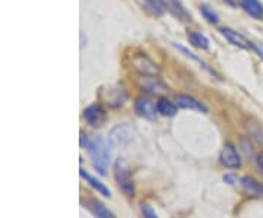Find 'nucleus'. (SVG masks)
<instances>
[{"label": "nucleus", "instance_id": "obj_24", "mask_svg": "<svg viewBox=\"0 0 263 218\" xmlns=\"http://www.w3.org/2000/svg\"><path fill=\"white\" fill-rule=\"evenodd\" d=\"M224 181H226V183H230V185H234L235 181H237V177L233 176V174H226V176H224Z\"/></svg>", "mask_w": 263, "mask_h": 218}, {"label": "nucleus", "instance_id": "obj_16", "mask_svg": "<svg viewBox=\"0 0 263 218\" xmlns=\"http://www.w3.org/2000/svg\"><path fill=\"white\" fill-rule=\"evenodd\" d=\"M142 3H143L145 10H146L149 15H152V16L161 18V16L167 12L165 5H164L162 0H142Z\"/></svg>", "mask_w": 263, "mask_h": 218}, {"label": "nucleus", "instance_id": "obj_11", "mask_svg": "<svg viewBox=\"0 0 263 218\" xmlns=\"http://www.w3.org/2000/svg\"><path fill=\"white\" fill-rule=\"evenodd\" d=\"M219 160H221V164L226 166L227 169H240L241 167V160H240V155L235 150L234 145L231 143H227L226 147L222 148L221 151V155H219Z\"/></svg>", "mask_w": 263, "mask_h": 218}, {"label": "nucleus", "instance_id": "obj_18", "mask_svg": "<svg viewBox=\"0 0 263 218\" xmlns=\"http://www.w3.org/2000/svg\"><path fill=\"white\" fill-rule=\"evenodd\" d=\"M79 174H81V177L88 181V183H89V185H91L97 192H100L101 195H104V196H108V198L111 196V192H110V189H108L104 183H101V181L98 180V179H95V177H92L91 174H88L84 169H81Z\"/></svg>", "mask_w": 263, "mask_h": 218}, {"label": "nucleus", "instance_id": "obj_20", "mask_svg": "<svg viewBox=\"0 0 263 218\" xmlns=\"http://www.w3.org/2000/svg\"><path fill=\"white\" fill-rule=\"evenodd\" d=\"M86 205H88V208L92 211V214H94L97 218H114L113 214L108 211V209L104 207L101 202H98V201L91 199L86 202Z\"/></svg>", "mask_w": 263, "mask_h": 218}, {"label": "nucleus", "instance_id": "obj_4", "mask_svg": "<svg viewBox=\"0 0 263 218\" xmlns=\"http://www.w3.org/2000/svg\"><path fill=\"white\" fill-rule=\"evenodd\" d=\"M101 98L110 107H120L127 100V91L122 85H111L101 91Z\"/></svg>", "mask_w": 263, "mask_h": 218}, {"label": "nucleus", "instance_id": "obj_27", "mask_svg": "<svg viewBox=\"0 0 263 218\" xmlns=\"http://www.w3.org/2000/svg\"><path fill=\"white\" fill-rule=\"evenodd\" d=\"M86 135H85L84 132H81V147H85L86 143H88V141H86V138H85Z\"/></svg>", "mask_w": 263, "mask_h": 218}, {"label": "nucleus", "instance_id": "obj_10", "mask_svg": "<svg viewBox=\"0 0 263 218\" xmlns=\"http://www.w3.org/2000/svg\"><path fill=\"white\" fill-rule=\"evenodd\" d=\"M164 5H165V9L170 12L176 19H179L180 22H192V15L190 12L186 9V6L183 5L181 0H162Z\"/></svg>", "mask_w": 263, "mask_h": 218}, {"label": "nucleus", "instance_id": "obj_14", "mask_svg": "<svg viewBox=\"0 0 263 218\" xmlns=\"http://www.w3.org/2000/svg\"><path fill=\"white\" fill-rule=\"evenodd\" d=\"M238 6L253 19H263V3L260 0H240Z\"/></svg>", "mask_w": 263, "mask_h": 218}, {"label": "nucleus", "instance_id": "obj_6", "mask_svg": "<svg viewBox=\"0 0 263 218\" xmlns=\"http://www.w3.org/2000/svg\"><path fill=\"white\" fill-rule=\"evenodd\" d=\"M133 139V129L127 124H117L111 129L108 135V141L113 147H123L132 142Z\"/></svg>", "mask_w": 263, "mask_h": 218}, {"label": "nucleus", "instance_id": "obj_22", "mask_svg": "<svg viewBox=\"0 0 263 218\" xmlns=\"http://www.w3.org/2000/svg\"><path fill=\"white\" fill-rule=\"evenodd\" d=\"M142 214H143V218H158V215L155 214V211L151 208L149 205L146 204H142Z\"/></svg>", "mask_w": 263, "mask_h": 218}, {"label": "nucleus", "instance_id": "obj_23", "mask_svg": "<svg viewBox=\"0 0 263 218\" xmlns=\"http://www.w3.org/2000/svg\"><path fill=\"white\" fill-rule=\"evenodd\" d=\"M252 50L256 51V55L260 57L263 60V44L262 43H253V46H252Z\"/></svg>", "mask_w": 263, "mask_h": 218}, {"label": "nucleus", "instance_id": "obj_13", "mask_svg": "<svg viewBox=\"0 0 263 218\" xmlns=\"http://www.w3.org/2000/svg\"><path fill=\"white\" fill-rule=\"evenodd\" d=\"M176 103L180 108H186V110H195L200 113H208L206 105L202 104L200 101H197L195 97L187 94H179L176 97Z\"/></svg>", "mask_w": 263, "mask_h": 218}, {"label": "nucleus", "instance_id": "obj_25", "mask_svg": "<svg viewBox=\"0 0 263 218\" xmlns=\"http://www.w3.org/2000/svg\"><path fill=\"white\" fill-rule=\"evenodd\" d=\"M79 37H81V48H84L86 46V37H85V32L81 29L79 32Z\"/></svg>", "mask_w": 263, "mask_h": 218}, {"label": "nucleus", "instance_id": "obj_3", "mask_svg": "<svg viewBox=\"0 0 263 218\" xmlns=\"http://www.w3.org/2000/svg\"><path fill=\"white\" fill-rule=\"evenodd\" d=\"M132 67L139 72L142 76H157L160 74V67L155 62H152L145 53H136L130 59Z\"/></svg>", "mask_w": 263, "mask_h": 218}, {"label": "nucleus", "instance_id": "obj_1", "mask_svg": "<svg viewBox=\"0 0 263 218\" xmlns=\"http://www.w3.org/2000/svg\"><path fill=\"white\" fill-rule=\"evenodd\" d=\"M86 148H88L95 170L98 171L101 176H105L107 166L110 162V150H108L105 141L101 136H92L88 139Z\"/></svg>", "mask_w": 263, "mask_h": 218}, {"label": "nucleus", "instance_id": "obj_12", "mask_svg": "<svg viewBox=\"0 0 263 218\" xmlns=\"http://www.w3.org/2000/svg\"><path fill=\"white\" fill-rule=\"evenodd\" d=\"M171 46L176 48L177 51H180L181 55H184V56L187 57V59H190V60H193L195 63H197L199 66L203 69V70H206L209 75L215 76L216 79H222V78L219 76V74L216 72L215 69H212V67L209 66L206 62L203 60V59H200V57L197 56V55H195L193 51H190V50H189L187 47H184V46H181V44H177V43H171Z\"/></svg>", "mask_w": 263, "mask_h": 218}, {"label": "nucleus", "instance_id": "obj_19", "mask_svg": "<svg viewBox=\"0 0 263 218\" xmlns=\"http://www.w3.org/2000/svg\"><path fill=\"white\" fill-rule=\"evenodd\" d=\"M199 12L203 16V19H206L208 24H211V25H218L219 24V15L212 6H209L206 3H202L199 6Z\"/></svg>", "mask_w": 263, "mask_h": 218}, {"label": "nucleus", "instance_id": "obj_21", "mask_svg": "<svg viewBox=\"0 0 263 218\" xmlns=\"http://www.w3.org/2000/svg\"><path fill=\"white\" fill-rule=\"evenodd\" d=\"M157 107H158V113L165 117H174L177 114V105L173 104L167 98H160L157 103Z\"/></svg>", "mask_w": 263, "mask_h": 218}, {"label": "nucleus", "instance_id": "obj_5", "mask_svg": "<svg viewBox=\"0 0 263 218\" xmlns=\"http://www.w3.org/2000/svg\"><path fill=\"white\" fill-rule=\"evenodd\" d=\"M84 117L85 120L88 122V124H91V126H94V128H100V126H103V124L107 122L108 114H107V110L104 108L103 105L95 103V104L88 105V107L85 108Z\"/></svg>", "mask_w": 263, "mask_h": 218}, {"label": "nucleus", "instance_id": "obj_8", "mask_svg": "<svg viewBox=\"0 0 263 218\" xmlns=\"http://www.w3.org/2000/svg\"><path fill=\"white\" fill-rule=\"evenodd\" d=\"M135 112L146 120H155L157 114H158V107L151 98L139 97L135 101Z\"/></svg>", "mask_w": 263, "mask_h": 218}, {"label": "nucleus", "instance_id": "obj_17", "mask_svg": "<svg viewBox=\"0 0 263 218\" xmlns=\"http://www.w3.org/2000/svg\"><path fill=\"white\" fill-rule=\"evenodd\" d=\"M187 40L193 47L199 48V50H209V46H211L209 38L197 31H190L187 34Z\"/></svg>", "mask_w": 263, "mask_h": 218}, {"label": "nucleus", "instance_id": "obj_28", "mask_svg": "<svg viewBox=\"0 0 263 218\" xmlns=\"http://www.w3.org/2000/svg\"><path fill=\"white\" fill-rule=\"evenodd\" d=\"M224 2H226L227 5L233 6V8H234V6H235V0H224Z\"/></svg>", "mask_w": 263, "mask_h": 218}, {"label": "nucleus", "instance_id": "obj_9", "mask_svg": "<svg viewBox=\"0 0 263 218\" xmlns=\"http://www.w3.org/2000/svg\"><path fill=\"white\" fill-rule=\"evenodd\" d=\"M219 32L226 37V40L228 43H231L235 47L243 48V50H252L253 43L249 41V40H247L243 34H240L238 31L230 28V27H222V28L219 29Z\"/></svg>", "mask_w": 263, "mask_h": 218}, {"label": "nucleus", "instance_id": "obj_7", "mask_svg": "<svg viewBox=\"0 0 263 218\" xmlns=\"http://www.w3.org/2000/svg\"><path fill=\"white\" fill-rule=\"evenodd\" d=\"M139 86L142 91L152 95H162L168 91V86L158 76H142L139 79Z\"/></svg>", "mask_w": 263, "mask_h": 218}, {"label": "nucleus", "instance_id": "obj_15", "mask_svg": "<svg viewBox=\"0 0 263 218\" xmlns=\"http://www.w3.org/2000/svg\"><path fill=\"white\" fill-rule=\"evenodd\" d=\"M240 183H241V188H243L246 193L252 195L254 198L263 199V185L259 183L254 177H252V176H245L240 180Z\"/></svg>", "mask_w": 263, "mask_h": 218}, {"label": "nucleus", "instance_id": "obj_26", "mask_svg": "<svg viewBox=\"0 0 263 218\" xmlns=\"http://www.w3.org/2000/svg\"><path fill=\"white\" fill-rule=\"evenodd\" d=\"M257 164H259V169H260V171H262L263 174V152L257 157Z\"/></svg>", "mask_w": 263, "mask_h": 218}, {"label": "nucleus", "instance_id": "obj_2", "mask_svg": "<svg viewBox=\"0 0 263 218\" xmlns=\"http://www.w3.org/2000/svg\"><path fill=\"white\" fill-rule=\"evenodd\" d=\"M114 177L120 189L127 195V196H135V183L132 179L129 164L123 158H119L114 162Z\"/></svg>", "mask_w": 263, "mask_h": 218}]
</instances>
